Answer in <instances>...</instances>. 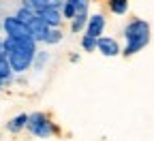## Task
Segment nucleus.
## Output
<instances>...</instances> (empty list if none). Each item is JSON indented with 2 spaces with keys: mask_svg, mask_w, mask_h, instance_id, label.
<instances>
[{
  "mask_svg": "<svg viewBox=\"0 0 154 141\" xmlns=\"http://www.w3.org/2000/svg\"><path fill=\"white\" fill-rule=\"evenodd\" d=\"M49 62V51L47 49H36L34 54V60H32V69L38 73V71H43V66Z\"/></svg>",
  "mask_w": 154,
  "mask_h": 141,
  "instance_id": "9b49d317",
  "label": "nucleus"
},
{
  "mask_svg": "<svg viewBox=\"0 0 154 141\" xmlns=\"http://www.w3.org/2000/svg\"><path fill=\"white\" fill-rule=\"evenodd\" d=\"M2 30H5L7 36H15V38H17V36H30L28 26L22 24L15 15H9V17L2 19Z\"/></svg>",
  "mask_w": 154,
  "mask_h": 141,
  "instance_id": "20e7f679",
  "label": "nucleus"
},
{
  "mask_svg": "<svg viewBox=\"0 0 154 141\" xmlns=\"http://www.w3.org/2000/svg\"><path fill=\"white\" fill-rule=\"evenodd\" d=\"M0 28H2V22H0Z\"/></svg>",
  "mask_w": 154,
  "mask_h": 141,
  "instance_id": "aec40b11",
  "label": "nucleus"
},
{
  "mask_svg": "<svg viewBox=\"0 0 154 141\" xmlns=\"http://www.w3.org/2000/svg\"><path fill=\"white\" fill-rule=\"evenodd\" d=\"M96 51L105 58H116L122 54V47L118 43V38H113V36H99L96 38Z\"/></svg>",
  "mask_w": 154,
  "mask_h": 141,
  "instance_id": "7ed1b4c3",
  "label": "nucleus"
},
{
  "mask_svg": "<svg viewBox=\"0 0 154 141\" xmlns=\"http://www.w3.org/2000/svg\"><path fill=\"white\" fill-rule=\"evenodd\" d=\"M26 128L30 130V135L41 137V139L51 137V135L56 133V124L51 122V118H49L47 113H43V111L30 113V115H28V122H26Z\"/></svg>",
  "mask_w": 154,
  "mask_h": 141,
  "instance_id": "f03ea898",
  "label": "nucleus"
},
{
  "mask_svg": "<svg viewBox=\"0 0 154 141\" xmlns=\"http://www.w3.org/2000/svg\"><path fill=\"white\" fill-rule=\"evenodd\" d=\"M13 75L15 73H13L11 64H9V58L2 54V56H0V77H2L7 84H13Z\"/></svg>",
  "mask_w": 154,
  "mask_h": 141,
  "instance_id": "f8f14e48",
  "label": "nucleus"
},
{
  "mask_svg": "<svg viewBox=\"0 0 154 141\" xmlns=\"http://www.w3.org/2000/svg\"><path fill=\"white\" fill-rule=\"evenodd\" d=\"M69 60H71L73 64H75V62H79V54H71V58H69Z\"/></svg>",
  "mask_w": 154,
  "mask_h": 141,
  "instance_id": "dca6fc26",
  "label": "nucleus"
},
{
  "mask_svg": "<svg viewBox=\"0 0 154 141\" xmlns=\"http://www.w3.org/2000/svg\"><path fill=\"white\" fill-rule=\"evenodd\" d=\"M88 17H90V13L88 11H79L73 19H71V32H84L86 30V24H88Z\"/></svg>",
  "mask_w": 154,
  "mask_h": 141,
  "instance_id": "1a4fd4ad",
  "label": "nucleus"
},
{
  "mask_svg": "<svg viewBox=\"0 0 154 141\" xmlns=\"http://www.w3.org/2000/svg\"><path fill=\"white\" fill-rule=\"evenodd\" d=\"M105 26H107L105 15H103V13H94V15L88 17V24H86V30H84V32L90 34V36H94V38H99V36H103Z\"/></svg>",
  "mask_w": 154,
  "mask_h": 141,
  "instance_id": "39448f33",
  "label": "nucleus"
},
{
  "mask_svg": "<svg viewBox=\"0 0 154 141\" xmlns=\"http://www.w3.org/2000/svg\"><path fill=\"white\" fill-rule=\"evenodd\" d=\"M15 17H17L22 24H26V26H28L32 19L36 17V13H34V11H30V9H26V7H19V9H17V13H15Z\"/></svg>",
  "mask_w": 154,
  "mask_h": 141,
  "instance_id": "4468645a",
  "label": "nucleus"
},
{
  "mask_svg": "<svg viewBox=\"0 0 154 141\" xmlns=\"http://www.w3.org/2000/svg\"><path fill=\"white\" fill-rule=\"evenodd\" d=\"M69 2H71V5H75V7H77V5H82V2H86V0H69Z\"/></svg>",
  "mask_w": 154,
  "mask_h": 141,
  "instance_id": "f3484780",
  "label": "nucleus"
},
{
  "mask_svg": "<svg viewBox=\"0 0 154 141\" xmlns=\"http://www.w3.org/2000/svg\"><path fill=\"white\" fill-rule=\"evenodd\" d=\"M62 30L60 28H47V32H45V36H43V41L41 43H45V45H58L62 41Z\"/></svg>",
  "mask_w": 154,
  "mask_h": 141,
  "instance_id": "ddd939ff",
  "label": "nucleus"
},
{
  "mask_svg": "<svg viewBox=\"0 0 154 141\" xmlns=\"http://www.w3.org/2000/svg\"><path fill=\"white\" fill-rule=\"evenodd\" d=\"M7 86H9V84L5 81V79H2V77H0V90H2V88H7Z\"/></svg>",
  "mask_w": 154,
  "mask_h": 141,
  "instance_id": "a211bd4d",
  "label": "nucleus"
},
{
  "mask_svg": "<svg viewBox=\"0 0 154 141\" xmlns=\"http://www.w3.org/2000/svg\"><path fill=\"white\" fill-rule=\"evenodd\" d=\"M107 9L113 13V15H126L128 13V0H107Z\"/></svg>",
  "mask_w": 154,
  "mask_h": 141,
  "instance_id": "9d476101",
  "label": "nucleus"
},
{
  "mask_svg": "<svg viewBox=\"0 0 154 141\" xmlns=\"http://www.w3.org/2000/svg\"><path fill=\"white\" fill-rule=\"evenodd\" d=\"M122 36L126 45L122 47V56H135L150 43V24L146 19H131L122 28Z\"/></svg>",
  "mask_w": 154,
  "mask_h": 141,
  "instance_id": "f257e3e1",
  "label": "nucleus"
},
{
  "mask_svg": "<svg viewBox=\"0 0 154 141\" xmlns=\"http://www.w3.org/2000/svg\"><path fill=\"white\" fill-rule=\"evenodd\" d=\"M0 56H2V36H0Z\"/></svg>",
  "mask_w": 154,
  "mask_h": 141,
  "instance_id": "6ab92c4d",
  "label": "nucleus"
},
{
  "mask_svg": "<svg viewBox=\"0 0 154 141\" xmlns=\"http://www.w3.org/2000/svg\"><path fill=\"white\" fill-rule=\"evenodd\" d=\"M26 122H28V113H17L15 118H11L7 122V130L13 133V135H17L19 130L26 128Z\"/></svg>",
  "mask_w": 154,
  "mask_h": 141,
  "instance_id": "6e6552de",
  "label": "nucleus"
},
{
  "mask_svg": "<svg viewBox=\"0 0 154 141\" xmlns=\"http://www.w3.org/2000/svg\"><path fill=\"white\" fill-rule=\"evenodd\" d=\"M47 28H49V26H47V24H45V22H43V19H41V17H38V15H36V17L32 19V22L28 24V30H30V36L34 38V41H36V43H41V41H43V36H45V32H47Z\"/></svg>",
  "mask_w": 154,
  "mask_h": 141,
  "instance_id": "0eeeda50",
  "label": "nucleus"
},
{
  "mask_svg": "<svg viewBox=\"0 0 154 141\" xmlns=\"http://www.w3.org/2000/svg\"><path fill=\"white\" fill-rule=\"evenodd\" d=\"M82 49H84V51H88V54L96 51V38L84 32V36H82Z\"/></svg>",
  "mask_w": 154,
  "mask_h": 141,
  "instance_id": "2eb2a0df",
  "label": "nucleus"
},
{
  "mask_svg": "<svg viewBox=\"0 0 154 141\" xmlns=\"http://www.w3.org/2000/svg\"><path fill=\"white\" fill-rule=\"evenodd\" d=\"M36 15L41 17L49 28H60L62 22H64V17H62V13H60V9H58V7H43Z\"/></svg>",
  "mask_w": 154,
  "mask_h": 141,
  "instance_id": "423d86ee",
  "label": "nucleus"
}]
</instances>
